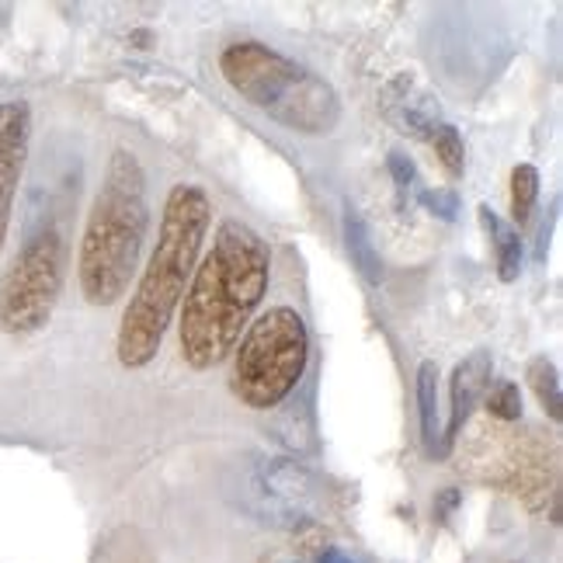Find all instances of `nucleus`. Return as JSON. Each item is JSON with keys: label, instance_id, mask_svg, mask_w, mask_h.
<instances>
[{"label": "nucleus", "instance_id": "f257e3e1", "mask_svg": "<svg viewBox=\"0 0 563 563\" xmlns=\"http://www.w3.org/2000/svg\"><path fill=\"white\" fill-rule=\"evenodd\" d=\"M272 278V251L262 233L241 220L216 227L212 247L195 265L181 299L178 349L188 369L206 373L230 358L241 331L262 307Z\"/></svg>", "mask_w": 563, "mask_h": 563}, {"label": "nucleus", "instance_id": "f03ea898", "mask_svg": "<svg viewBox=\"0 0 563 563\" xmlns=\"http://www.w3.org/2000/svg\"><path fill=\"white\" fill-rule=\"evenodd\" d=\"M212 223V202L199 185L178 181L167 191L157 247L125 302L115 352L125 369H146L157 358L170 317L181 307L185 289L195 275L202 241Z\"/></svg>", "mask_w": 563, "mask_h": 563}, {"label": "nucleus", "instance_id": "7ed1b4c3", "mask_svg": "<svg viewBox=\"0 0 563 563\" xmlns=\"http://www.w3.org/2000/svg\"><path fill=\"white\" fill-rule=\"evenodd\" d=\"M150 227L146 175L133 150H115L95 195L77 257L80 292L91 307H112L136 278L140 251Z\"/></svg>", "mask_w": 563, "mask_h": 563}, {"label": "nucleus", "instance_id": "20e7f679", "mask_svg": "<svg viewBox=\"0 0 563 563\" xmlns=\"http://www.w3.org/2000/svg\"><path fill=\"white\" fill-rule=\"evenodd\" d=\"M220 74L251 108L299 136H328L341 122V98L331 84L265 42L227 46Z\"/></svg>", "mask_w": 563, "mask_h": 563}, {"label": "nucleus", "instance_id": "39448f33", "mask_svg": "<svg viewBox=\"0 0 563 563\" xmlns=\"http://www.w3.org/2000/svg\"><path fill=\"white\" fill-rule=\"evenodd\" d=\"M310 362L307 320L292 307H272L247 323L233 349V397L251 410H275L299 386Z\"/></svg>", "mask_w": 563, "mask_h": 563}, {"label": "nucleus", "instance_id": "423d86ee", "mask_svg": "<svg viewBox=\"0 0 563 563\" xmlns=\"http://www.w3.org/2000/svg\"><path fill=\"white\" fill-rule=\"evenodd\" d=\"M63 278H67V241L56 227H46L21 244L0 278V328L8 334L46 328L59 302Z\"/></svg>", "mask_w": 563, "mask_h": 563}, {"label": "nucleus", "instance_id": "0eeeda50", "mask_svg": "<svg viewBox=\"0 0 563 563\" xmlns=\"http://www.w3.org/2000/svg\"><path fill=\"white\" fill-rule=\"evenodd\" d=\"M247 501L251 511L272 526H299L317 508V481L302 463L272 456L254 466Z\"/></svg>", "mask_w": 563, "mask_h": 563}, {"label": "nucleus", "instance_id": "6e6552de", "mask_svg": "<svg viewBox=\"0 0 563 563\" xmlns=\"http://www.w3.org/2000/svg\"><path fill=\"white\" fill-rule=\"evenodd\" d=\"M32 143V108L25 101H0V247L11 227L14 195L25 175Z\"/></svg>", "mask_w": 563, "mask_h": 563}, {"label": "nucleus", "instance_id": "1a4fd4ad", "mask_svg": "<svg viewBox=\"0 0 563 563\" xmlns=\"http://www.w3.org/2000/svg\"><path fill=\"white\" fill-rule=\"evenodd\" d=\"M379 108H383V115L397 125V133L424 140V143L445 122L439 98L431 95L418 77H410V74H397L394 80L383 84Z\"/></svg>", "mask_w": 563, "mask_h": 563}, {"label": "nucleus", "instance_id": "9d476101", "mask_svg": "<svg viewBox=\"0 0 563 563\" xmlns=\"http://www.w3.org/2000/svg\"><path fill=\"white\" fill-rule=\"evenodd\" d=\"M490 376H494V358H490L487 349L470 352L456 365V369H452V379H449V428L442 431L445 452L456 445V439L463 435V428H466V421L473 415L476 400L487 394Z\"/></svg>", "mask_w": 563, "mask_h": 563}, {"label": "nucleus", "instance_id": "9b49d317", "mask_svg": "<svg viewBox=\"0 0 563 563\" xmlns=\"http://www.w3.org/2000/svg\"><path fill=\"white\" fill-rule=\"evenodd\" d=\"M418 418H421V442L428 456H445L442 442V404H439V365H418Z\"/></svg>", "mask_w": 563, "mask_h": 563}, {"label": "nucleus", "instance_id": "f8f14e48", "mask_svg": "<svg viewBox=\"0 0 563 563\" xmlns=\"http://www.w3.org/2000/svg\"><path fill=\"white\" fill-rule=\"evenodd\" d=\"M476 212H481V227L487 230L490 244H494L497 278L515 282L518 275H522V236H518V230L508 220H501L490 206H481Z\"/></svg>", "mask_w": 563, "mask_h": 563}, {"label": "nucleus", "instance_id": "ddd939ff", "mask_svg": "<svg viewBox=\"0 0 563 563\" xmlns=\"http://www.w3.org/2000/svg\"><path fill=\"white\" fill-rule=\"evenodd\" d=\"M344 247H349V257L358 268V275L369 282V286H379L383 282V257L373 244V233H369V227H365L362 212H355L352 206L344 209Z\"/></svg>", "mask_w": 563, "mask_h": 563}, {"label": "nucleus", "instance_id": "4468645a", "mask_svg": "<svg viewBox=\"0 0 563 563\" xmlns=\"http://www.w3.org/2000/svg\"><path fill=\"white\" fill-rule=\"evenodd\" d=\"M529 386H532V394L539 397V404H543L547 415L560 424L563 421V397H560V369L547 358V355H536L529 362Z\"/></svg>", "mask_w": 563, "mask_h": 563}, {"label": "nucleus", "instance_id": "2eb2a0df", "mask_svg": "<svg viewBox=\"0 0 563 563\" xmlns=\"http://www.w3.org/2000/svg\"><path fill=\"white\" fill-rule=\"evenodd\" d=\"M428 146L435 150V157L439 164L445 167V175L449 178H463V170H466V146H463V136H460V129L452 125V122H442L435 133H431Z\"/></svg>", "mask_w": 563, "mask_h": 563}, {"label": "nucleus", "instance_id": "dca6fc26", "mask_svg": "<svg viewBox=\"0 0 563 563\" xmlns=\"http://www.w3.org/2000/svg\"><path fill=\"white\" fill-rule=\"evenodd\" d=\"M539 199V170L532 164H518L511 170V216L515 223H529Z\"/></svg>", "mask_w": 563, "mask_h": 563}, {"label": "nucleus", "instance_id": "f3484780", "mask_svg": "<svg viewBox=\"0 0 563 563\" xmlns=\"http://www.w3.org/2000/svg\"><path fill=\"white\" fill-rule=\"evenodd\" d=\"M487 415L505 424L522 418V394H518V386L511 379H497L487 386Z\"/></svg>", "mask_w": 563, "mask_h": 563}, {"label": "nucleus", "instance_id": "a211bd4d", "mask_svg": "<svg viewBox=\"0 0 563 563\" xmlns=\"http://www.w3.org/2000/svg\"><path fill=\"white\" fill-rule=\"evenodd\" d=\"M389 175H394L400 202L410 199V195H418V170H415V164H410V157L400 154V150H394V154H389Z\"/></svg>", "mask_w": 563, "mask_h": 563}, {"label": "nucleus", "instance_id": "6ab92c4d", "mask_svg": "<svg viewBox=\"0 0 563 563\" xmlns=\"http://www.w3.org/2000/svg\"><path fill=\"white\" fill-rule=\"evenodd\" d=\"M418 199L424 209H431L435 216H442V220H456V212H460V199H456V191H449V188H421L418 191Z\"/></svg>", "mask_w": 563, "mask_h": 563}, {"label": "nucleus", "instance_id": "aec40b11", "mask_svg": "<svg viewBox=\"0 0 563 563\" xmlns=\"http://www.w3.org/2000/svg\"><path fill=\"white\" fill-rule=\"evenodd\" d=\"M317 563H355V560H352V556H344L341 550H323Z\"/></svg>", "mask_w": 563, "mask_h": 563}]
</instances>
